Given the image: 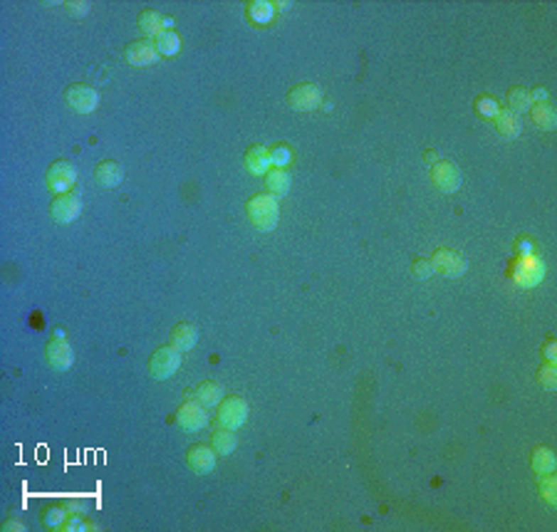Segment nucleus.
Returning <instances> with one entry per match:
<instances>
[{
	"label": "nucleus",
	"instance_id": "f257e3e1",
	"mask_svg": "<svg viewBox=\"0 0 557 532\" xmlns=\"http://www.w3.org/2000/svg\"><path fill=\"white\" fill-rule=\"evenodd\" d=\"M245 213H248L250 223L263 233H270L280 221V203L273 193H255L245 203Z\"/></svg>",
	"mask_w": 557,
	"mask_h": 532
},
{
	"label": "nucleus",
	"instance_id": "f03ea898",
	"mask_svg": "<svg viewBox=\"0 0 557 532\" xmlns=\"http://www.w3.org/2000/svg\"><path fill=\"white\" fill-rule=\"evenodd\" d=\"M431 265L433 273L443 275V278H461L463 273L468 270V260L463 253L453 248H436L431 255Z\"/></svg>",
	"mask_w": 557,
	"mask_h": 532
},
{
	"label": "nucleus",
	"instance_id": "7ed1b4c3",
	"mask_svg": "<svg viewBox=\"0 0 557 532\" xmlns=\"http://www.w3.org/2000/svg\"><path fill=\"white\" fill-rule=\"evenodd\" d=\"M510 278L520 285V288H535L543 283L545 278V263L538 255H528V258H518V263L510 270Z\"/></svg>",
	"mask_w": 557,
	"mask_h": 532
},
{
	"label": "nucleus",
	"instance_id": "20e7f679",
	"mask_svg": "<svg viewBox=\"0 0 557 532\" xmlns=\"http://www.w3.org/2000/svg\"><path fill=\"white\" fill-rule=\"evenodd\" d=\"M216 418H218V426L236 431V428H240L245 421H248V401L240 396H226L221 403H218Z\"/></svg>",
	"mask_w": 557,
	"mask_h": 532
},
{
	"label": "nucleus",
	"instance_id": "39448f33",
	"mask_svg": "<svg viewBox=\"0 0 557 532\" xmlns=\"http://www.w3.org/2000/svg\"><path fill=\"white\" fill-rule=\"evenodd\" d=\"M65 102L70 104V109L77 112V114H92L99 104V94L92 85H82L75 82L65 89Z\"/></svg>",
	"mask_w": 557,
	"mask_h": 532
},
{
	"label": "nucleus",
	"instance_id": "423d86ee",
	"mask_svg": "<svg viewBox=\"0 0 557 532\" xmlns=\"http://www.w3.org/2000/svg\"><path fill=\"white\" fill-rule=\"evenodd\" d=\"M181 367V352L173 347H159L149 359V374L154 379H171Z\"/></svg>",
	"mask_w": 557,
	"mask_h": 532
},
{
	"label": "nucleus",
	"instance_id": "0eeeda50",
	"mask_svg": "<svg viewBox=\"0 0 557 532\" xmlns=\"http://www.w3.org/2000/svg\"><path fill=\"white\" fill-rule=\"evenodd\" d=\"M75 178H77V168H75V163L67 161V158H58V161L50 163L45 181H48L50 191H55L60 196V193H70Z\"/></svg>",
	"mask_w": 557,
	"mask_h": 532
},
{
	"label": "nucleus",
	"instance_id": "6e6552de",
	"mask_svg": "<svg viewBox=\"0 0 557 532\" xmlns=\"http://www.w3.org/2000/svg\"><path fill=\"white\" fill-rule=\"evenodd\" d=\"M176 423L183 428V431L193 433V431H201V428L208 426V411L201 401L196 398H186V401L178 406L176 411Z\"/></svg>",
	"mask_w": 557,
	"mask_h": 532
},
{
	"label": "nucleus",
	"instance_id": "1a4fd4ad",
	"mask_svg": "<svg viewBox=\"0 0 557 532\" xmlns=\"http://www.w3.org/2000/svg\"><path fill=\"white\" fill-rule=\"evenodd\" d=\"M322 102V87L313 82H300L288 92V104L295 112H313L318 109Z\"/></svg>",
	"mask_w": 557,
	"mask_h": 532
},
{
	"label": "nucleus",
	"instance_id": "9d476101",
	"mask_svg": "<svg viewBox=\"0 0 557 532\" xmlns=\"http://www.w3.org/2000/svg\"><path fill=\"white\" fill-rule=\"evenodd\" d=\"M45 357H48V364L53 367L55 371H67L70 367H72L75 352H72V347H70V342L65 340V332H58V337L48 342Z\"/></svg>",
	"mask_w": 557,
	"mask_h": 532
},
{
	"label": "nucleus",
	"instance_id": "9b49d317",
	"mask_svg": "<svg viewBox=\"0 0 557 532\" xmlns=\"http://www.w3.org/2000/svg\"><path fill=\"white\" fill-rule=\"evenodd\" d=\"M431 181L436 183L438 191L453 193V191H458V188H461L463 173H461V168H458L453 161H436L431 166Z\"/></svg>",
	"mask_w": 557,
	"mask_h": 532
},
{
	"label": "nucleus",
	"instance_id": "f8f14e48",
	"mask_svg": "<svg viewBox=\"0 0 557 532\" xmlns=\"http://www.w3.org/2000/svg\"><path fill=\"white\" fill-rule=\"evenodd\" d=\"M50 213L58 223H72L82 213V198L77 193H60L50 206Z\"/></svg>",
	"mask_w": 557,
	"mask_h": 532
},
{
	"label": "nucleus",
	"instance_id": "ddd939ff",
	"mask_svg": "<svg viewBox=\"0 0 557 532\" xmlns=\"http://www.w3.org/2000/svg\"><path fill=\"white\" fill-rule=\"evenodd\" d=\"M124 58L134 67H149L159 60V53H156V45L151 40H134L124 48Z\"/></svg>",
	"mask_w": 557,
	"mask_h": 532
},
{
	"label": "nucleus",
	"instance_id": "4468645a",
	"mask_svg": "<svg viewBox=\"0 0 557 532\" xmlns=\"http://www.w3.org/2000/svg\"><path fill=\"white\" fill-rule=\"evenodd\" d=\"M216 456H218V453L213 451L211 446H203V443H196V446L188 448V453H186V463H188V468H191L196 475H208L213 468H216Z\"/></svg>",
	"mask_w": 557,
	"mask_h": 532
},
{
	"label": "nucleus",
	"instance_id": "2eb2a0df",
	"mask_svg": "<svg viewBox=\"0 0 557 532\" xmlns=\"http://www.w3.org/2000/svg\"><path fill=\"white\" fill-rule=\"evenodd\" d=\"M94 181L99 183L102 188H117L121 181H124V166L119 161H99L94 168Z\"/></svg>",
	"mask_w": 557,
	"mask_h": 532
},
{
	"label": "nucleus",
	"instance_id": "dca6fc26",
	"mask_svg": "<svg viewBox=\"0 0 557 532\" xmlns=\"http://www.w3.org/2000/svg\"><path fill=\"white\" fill-rule=\"evenodd\" d=\"M223 393H226V386L218 381H201L186 393V398H196L201 401L203 406H218L223 401Z\"/></svg>",
	"mask_w": 557,
	"mask_h": 532
},
{
	"label": "nucleus",
	"instance_id": "f3484780",
	"mask_svg": "<svg viewBox=\"0 0 557 532\" xmlns=\"http://www.w3.org/2000/svg\"><path fill=\"white\" fill-rule=\"evenodd\" d=\"M243 163L253 176H265V173L270 171V163L273 161H270V151L265 149L263 144H253V146H248V151H245Z\"/></svg>",
	"mask_w": 557,
	"mask_h": 532
},
{
	"label": "nucleus",
	"instance_id": "a211bd4d",
	"mask_svg": "<svg viewBox=\"0 0 557 532\" xmlns=\"http://www.w3.org/2000/svg\"><path fill=\"white\" fill-rule=\"evenodd\" d=\"M196 342H198V330L193 322H178L171 330V347L181 352V354L183 352H191L196 347Z\"/></svg>",
	"mask_w": 557,
	"mask_h": 532
},
{
	"label": "nucleus",
	"instance_id": "6ab92c4d",
	"mask_svg": "<svg viewBox=\"0 0 557 532\" xmlns=\"http://www.w3.org/2000/svg\"><path fill=\"white\" fill-rule=\"evenodd\" d=\"M528 114H530V121H533L535 126H540L543 131L557 129V112L548 104V102H533Z\"/></svg>",
	"mask_w": 557,
	"mask_h": 532
},
{
	"label": "nucleus",
	"instance_id": "aec40b11",
	"mask_svg": "<svg viewBox=\"0 0 557 532\" xmlns=\"http://www.w3.org/2000/svg\"><path fill=\"white\" fill-rule=\"evenodd\" d=\"M290 186H293V178H290V173L285 171V168L275 166V168H270V171L265 173V188H268V193H273L275 198H278V196H288Z\"/></svg>",
	"mask_w": 557,
	"mask_h": 532
},
{
	"label": "nucleus",
	"instance_id": "412c9836",
	"mask_svg": "<svg viewBox=\"0 0 557 532\" xmlns=\"http://www.w3.org/2000/svg\"><path fill=\"white\" fill-rule=\"evenodd\" d=\"M495 129L503 139H518L520 131H523V121H520L518 114L508 109H500L498 116H495Z\"/></svg>",
	"mask_w": 557,
	"mask_h": 532
},
{
	"label": "nucleus",
	"instance_id": "4be33fe9",
	"mask_svg": "<svg viewBox=\"0 0 557 532\" xmlns=\"http://www.w3.org/2000/svg\"><path fill=\"white\" fill-rule=\"evenodd\" d=\"M530 465H533L535 475H548V473H553L555 465H557V458H555L553 448L538 446V448L533 451V456H530Z\"/></svg>",
	"mask_w": 557,
	"mask_h": 532
},
{
	"label": "nucleus",
	"instance_id": "5701e85b",
	"mask_svg": "<svg viewBox=\"0 0 557 532\" xmlns=\"http://www.w3.org/2000/svg\"><path fill=\"white\" fill-rule=\"evenodd\" d=\"M136 23H139V30L146 35V38H159L163 33V18L159 13H156L154 8H146L139 13V18H136Z\"/></svg>",
	"mask_w": 557,
	"mask_h": 532
},
{
	"label": "nucleus",
	"instance_id": "b1692460",
	"mask_svg": "<svg viewBox=\"0 0 557 532\" xmlns=\"http://www.w3.org/2000/svg\"><path fill=\"white\" fill-rule=\"evenodd\" d=\"M505 99H508V112H513L518 116L530 112V107H533V97H530V92L525 87H510Z\"/></svg>",
	"mask_w": 557,
	"mask_h": 532
},
{
	"label": "nucleus",
	"instance_id": "393cba45",
	"mask_svg": "<svg viewBox=\"0 0 557 532\" xmlns=\"http://www.w3.org/2000/svg\"><path fill=\"white\" fill-rule=\"evenodd\" d=\"M211 446L213 451L218 453V456H231L233 451H236L238 441H236V433L231 431V428H216L211 436Z\"/></svg>",
	"mask_w": 557,
	"mask_h": 532
},
{
	"label": "nucleus",
	"instance_id": "a878e982",
	"mask_svg": "<svg viewBox=\"0 0 557 532\" xmlns=\"http://www.w3.org/2000/svg\"><path fill=\"white\" fill-rule=\"evenodd\" d=\"M154 45H156V53L163 55V58H173V55L181 50V38H178V33H173V30H163L159 38H154Z\"/></svg>",
	"mask_w": 557,
	"mask_h": 532
},
{
	"label": "nucleus",
	"instance_id": "bb28decb",
	"mask_svg": "<svg viewBox=\"0 0 557 532\" xmlns=\"http://www.w3.org/2000/svg\"><path fill=\"white\" fill-rule=\"evenodd\" d=\"M245 10H248V18L253 20V23L263 25L268 23L270 18H273V3H265V0H250L248 5H245Z\"/></svg>",
	"mask_w": 557,
	"mask_h": 532
},
{
	"label": "nucleus",
	"instance_id": "cd10ccee",
	"mask_svg": "<svg viewBox=\"0 0 557 532\" xmlns=\"http://www.w3.org/2000/svg\"><path fill=\"white\" fill-rule=\"evenodd\" d=\"M43 523L48 525L50 530H63V525L67 523V513L60 505H50L48 510L43 513Z\"/></svg>",
	"mask_w": 557,
	"mask_h": 532
},
{
	"label": "nucleus",
	"instance_id": "c85d7f7f",
	"mask_svg": "<svg viewBox=\"0 0 557 532\" xmlns=\"http://www.w3.org/2000/svg\"><path fill=\"white\" fill-rule=\"evenodd\" d=\"M538 381L545 391H555L557 389V367L555 362H545L543 367L538 369Z\"/></svg>",
	"mask_w": 557,
	"mask_h": 532
},
{
	"label": "nucleus",
	"instance_id": "c756f323",
	"mask_svg": "<svg viewBox=\"0 0 557 532\" xmlns=\"http://www.w3.org/2000/svg\"><path fill=\"white\" fill-rule=\"evenodd\" d=\"M476 112L480 116H485V119H495L500 112V104H498V99H493L490 94H480L476 99Z\"/></svg>",
	"mask_w": 557,
	"mask_h": 532
},
{
	"label": "nucleus",
	"instance_id": "7c9ffc66",
	"mask_svg": "<svg viewBox=\"0 0 557 532\" xmlns=\"http://www.w3.org/2000/svg\"><path fill=\"white\" fill-rule=\"evenodd\" d=\"M540 495L548 500V505L557 503V478L553 473L548 475H540Z\"/></svg>",
	"mask_w": 557,
	"mask_h": 532
},
{
	"label": "nucleus",
	"instance_id": "2f4dec72",
	"mask_svg": "<svg viewBox=\"0 0 557 532\" xmlns=\"http://www.w3.org/2000/svg\"><path fill=\"white\" fill-rule=\"evenodd\" d=\"M411 275L413 278H418V280H426V278H431L433 275V265H431V260H426V258H416L411 263Z\"/></svg>",
	"mask_w": 557,
	"mask_h": 532
},
{
	"label": "nucleus",
	"instance_id": "473e14b6",
	"mask_svg": "<svg viewBox=\"0 0 557 532\" xmlns=\"http://www.w3.org/2000/svg\"><path fill=\"white\" fill-rule=\"evenodd\" d=\"M90 8H92V5H90V3H82V0H72V3H65V10H67V15H70V18H75V20L85 18V15L90 13Z\"/></svg>",
	"mask_w": 557,
	"mask_h": 532
},
{
	"label": "nucleus",
	"instance_id": "72a5a7b5",
	"mask_svg": "<svg viewBox=\"0 0 557 532\" xmlns=\"http://www.w3.org/2000/svg\"><path fill=\"white\" fill-rule=\"evenodd\" d=\"M65 532H87V530H94V525L87 523V520L82 518H67V523L63 525Z\"/></svg>",
	"mask_w": 557,
	"mask_h": 532
},
{
	"label": "nucleus",
	"instance_id": "f704fd0d",
	"mask_svg": "<svg viewBox=\"0 0 557 532\" xmlns=\"http://www.w3.org/2000/svg\"><path fill=\"white\" fill-rule=\"evenodd\" d=\"M270 161H273L275 166H280V168H283L285 163L290 161V153H288V149H285V146H275V151H270Z\"/></svg>",
	"mask_w": 557,
	"mask_h": 532
},
{
	"label": "nucleus",
	"instance_id": "c9c22d12",
	"mask_svg": "<svg viewBox=\"0 0 557 532\" xmlns=\"http://www.w3.org/2000/svg\"><path fill=\"white\" fill-rule=\"evenodd\" d=\"M515 250H518L520 258H528V255H535V245H533V240H528V238H520L518 243H515Z\"/></svg>",
	"mask_w": 557,
	"mask_h": 532
},
{
	"label": "nucleus",
	"instance_id": "e433bc0d",
	"mask_svg": "<svg viewBox=\"0 0 557 532\" xmlns=\"http://www.w3.org/2000/svg\"><path fill=\"white\" fill-rule=\"evenodd\" d=\"M543 357H545V362H557V344H555V340H548V342H545V347H543Z\"/></svg>",
	"mask_w": 557,
	"mask_h": 532
},
{
	"label": "nucleus",
	"instance_id": "4c0bfd02",
	"mask_svg": "<svg viewBox=\"0 0 557 532\" xmlns=\"http://www.w3.org/2000/svg\"><path fill=\"white\" fill-rule=\"evenodd\" d=\"M3 530L5 532H25V523H23V520H15V518L13 520H5Z\"/></svg>",
	"mask_w": 557,
	"mask_h": 532
},
{
	"label": "nucleus",
	"instance_id": "58836bf2",
	"mask_svg": "<svg viewBox=\"0 0 557 532\" xmlns=\"http://www.w3.org/2000/svg\"><path fill=\"white\" fill-rule=\"evenodd\" d=\"M423 161H426L428 166H433V163L441 161V158H438V153H436V151H426V153H423Z\"/></svg>",
	"mask_w": 557,
	"mask_h": 532
},
{
	"label": "nucleus",
	"instance_id": "ea45409f",
	"mask_svg": "<svg viewBox=\"0 0 557 532\" xmlns=\"http://www.w3.org/2000/svg\"><path fill=\"white\" fill-rule=\"evenodd\" d=\"M273 8H278V10H285V8H290V3H273Z\"/></svg>",
	"mask_w": 557,
	"mask_h": 532
}]
</instances>
